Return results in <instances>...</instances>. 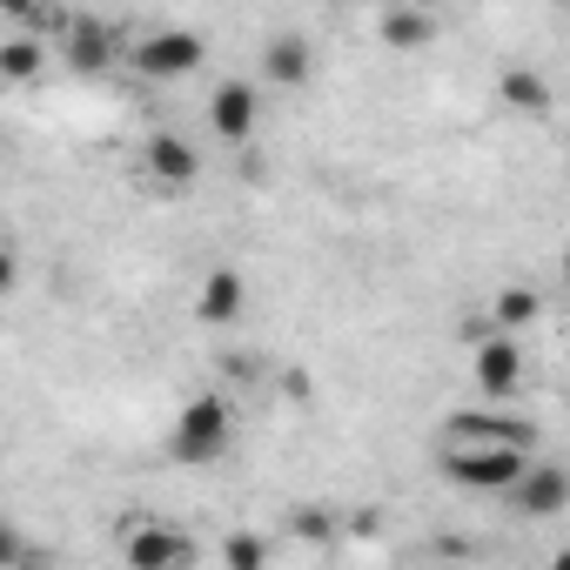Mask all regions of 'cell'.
Listing matches in <instances>:
<instances>
[{
    "label": "cell",
    "instance_id": "obj_17",
    "mask_svg": "<svg viewBox=\"0 0 570 570\" xmlns=\"http://www.w3.org/2000/svg\"><path fill=\"white\" fill-rule=\"evenodd\" d=\"M215 563H222V570H262V563H268V543L242 530V537H228V543L215 550Z\"/></svg>",
    "mask_w": 570,
    "mask_h": 570
},
{
    "label": "cell",
    "instance_id": "obj_8",
    "mask_svg": "<svg viewBox=\"0 0 570 570\" xmlns=\"http://www.w3.org/2000/svg\"><path fill=\"white\" fill-rule=\"evenodd\" d=\"M436 443H510V450H537V423L523 416H503V410H456Z\"/></svg>",
    "mask_w": 570,
    "mask_h": 570
},
{
    "label": "cell",
    "instance_id": "obj_19",
    "mask_svg": "<svg viewBox=\"0 0 570 570\" xmlns=\"http://www.w3.org/2000/svg\"><path fill=\"white\" fill-rule=\"evenodd\" d=\"M35 8H41V0H0V14H8L14 28H28V21H35Z\"/></svg>",
    "mask_w": 570,
    "mask_h": 570
},
{
    "label": "cell",
    "instance_id": "obj_3",
    "mask_svg": "<svg viewBox=\"0 0 570 570\" xmlns=\"http://www.w3.org/2000/svg\"><path fill=\"white\" fill-rule=\"evenodd\" d=\"M55 48H61V68H68V75L101 81V75H115V68H121L128 35H121L115 21H101V14H75V28H68Z\"/></svg>",
    "mask_w": 570,
    "mask_h": 570
},
{
    "label": "cell",
    "instance_id": "obj_7",
    "mask_svg": "<svg viewBox=\"0 0 570 570\" xmlns=\"http://www.w3.org/2000/svg\"><path fill=\"white\" fill-rule=\"evenodd\" d=\"M255 121H262V88L255 81H215V95H208V135L228 141V148H242L255 135Z\"/></svg>",
    "mask_w": 570,
    "mask_h": 570
},
{
    "label": "cell",
    "instance_id": "obj_13",
    "mask_svg": "<svg viewBox=\"0 0 570 570\" xmlns=\"http://www.w3.org/2000/svg\"><path fill=\"white\" fill-rule=\"evenodd\" d=\"M436 14L430 8H416V0H396V8H383V21H376V41L383 48H396V55H416V48H430L436 41Z\"/></svg>",
    "mask_w": 570,
    "mask_h": 570
},
{
    "label": "cell",
    "instance_id": "obj_5",
    "mask_svg": "<svg viewBox=\"0 0 570 570\" xmlns=\"http://www.w3.org/2000/svg\"><path fill=\"white\" fill-rule=\"evenodd\" d=\"M128 61H135L141 81H188V75H202L208 48H202V35H188V28H161V35H141Z\"/></svg>",
    "mask_w": 570,
    "mask_h": 570
},
{
    "label": "cell",
    "instance_id": "obj_18",
    "mask_svg": "<svg viewBox=\"0 0 570 570\" xmlns=\"http://www.w3.org/2000/svg\"><path fill=\"white\" fill-rule=\"evenodd\" d=\"M296 517V537H330L336 530V510H316V503H303V510H289Z\"/></svg>",
    "mask_w": 570,
    "mask_h": 570
},
{
    "label": "cell",
    "instance_id": "obj_11",
    "mask_svg": "<svg viewBox=\"0 0 570 570\" xmlns=\"http://www.w3.org/2000/svg\"><path fill=\"white\" fill-rule=\"evenodd\" d=\"M141 168H148V181L155 188H195V175H202V155H195V141H181V135H148V148H141Z\"/></svg>",
    "mask_w": 570,
    "mask_h": 570
},
{
    "label": "cell",
    "instance_id": "obj_14",
    "mask_svg": "<svg viewBox=\"0 0 570 570\" xmlns=\"http://www.w3.org/2000/svg\"><path fill=\"white\" fill-rule=\"evenodd\" d=\"M497 95H503V108H517V115H550V81H543V68H503V75H497Z\"/></svg>",
    "mask_w": 570,
    "mask_h": 570
},
{
    "label": "cell",
    "instance_id": "obj_2",
    "mask_svg": "<svg viewBox=\"0 0 570 570\" xmlns=\"http://www.w3.org/2000/svg\"><path fill=\"white\" fill-rule=\"evenodd\" d=\"M537 450H510V443H436V470L443 483L470 490V497H503Z\"/></svg>",
    "mask_w": 570,
    "mask_h": 570
},
{
    "label": "cell",
    "instance_id": "obj_12",
    "mask_svg": "<svg viewBox=\"0 0 570 570\" xmlns=\"http://www.w3.org/2000/svg\"><path fill=\"white\" fill-rule=\"evenodd\" d=\"M242 303H248V282H242L235 268H208V275H202V289H195V323L228 330V323L242 316Z\"/></svg>",
    "mask_w": 570,
    "mask_h": 570
},
{
    "label": "cell",
    "instance_id": "obj_4",
    "mask_svg": "<svg viewBox=\"0 0 570 570\" xmlns=\"http://www.w3.org/2000/svg\"><path fill=\"white\" fill-rule=\"evenodd\" d=\"M121 557L135 570H188V563H202V543L188 530L161 523V517H128L121 523Z\"/></svg>",
    "mask_w": 570,
    "mask_h": 570
},
{
    "label": "cell",
    "instance_id": "obj_6",
    "mask_svg": "<svg viewBox=\"0 0 570 570\" xmlns=\"http://www.w3.org/2000/svg\"><path fill=\"white\" fill-rule=\"evenodd\" d=\"M470 376H476L483 396H517V390H523L517 330H483V336H476V356H470Z\"/></svg>",
    "mask_w": 570,
    "mask_h": 570
},
{
    "label": "cell",
    "instance_id": "obj_15",
    "mask_svg": "<svg viewBox=\"0 0 570 570\" xmlns=\"http://www.w3.org/2000/svg\"><path fill=\"white\" fill-rule=\"evenodd\" d=\"M41 68H48V55H41V35H28V28L0 48V81H8V88H28Z\"/></svg>",
    "mask_w": 570,
    "mask_h": 570
},
{
    "label": "cell",
    "instance_id": "obj_20",
    "mask_svg": "<svg viewBox=\"0 0 570 570\" xmlns=\"http://www.w3.org/2000/svg\"><path fill=\"white\" fill-rule=\"evenodd\" d=\"M330 8H363V0H330Z\"/></svg>",
    "mask_w": 570,
    "mask_h": 570
},
{
    "label": "cell",
    "instance_id": "obj_9",
    "mask_svg": "<svg viewBox=\"0 0 570 570\" xmlns=\"http://www.w3.org/2000/svg\"><path fill=\"white\" fill-rule=\"evenodd\" d=\"M503 503L517 510V517H557L563 503H570V470L563 463H543V456H530V470L503 490Z\"/></svg>",
    "mask_w": 570,
    "mask_h": 570
},
{
    "label": "cell",
    "instance_id": "obj_1",
    "mask_svg": "<svg viewBox=\"0 0 570 570\" xmlns=\"http://www.w3.org/2000/svg\"><path fill=\"white\" fill-rule=\"evenodd\" d=\"M228 443H235V403L222 390L188 396L181 416H175V430H168V456L188 463V470H202V463H222Z\"/></svg>",
    "mask_w": 570,
    "mask_h": 570
},
{
    "label": "cell",
    "instance_id": "obj_16",
    "mask_svg": "<svg viewBox=\"0 0 570 570\" xmlns=\"http://www.w3.org/2000/svg\"><path fill=\"white\" fill-rule=\"evenodd\" d=\"M537 316H543V296H537V289H523V282L497 289V303H490V323H497V330H530Z\"/></svg>",
    "mask_w": 570,
    "mask_h": 570
},
{
    "label": "cell",
    "instance_id": "obj_10",
    "mask_svg": "<svg viewBox=\"0 0 570 570\" xmlns=\"http://www.w3.org/2000/svg\"><path fill=\"white\" fill-rule=\"evenodd\" d=\"M262 81L268 88H309V75H316V48H309V35H296V28H282V35H268L262 41Z\"/></svg>",
    "mask_w": 570,
    "mask_h": 570
}]
</instances>
